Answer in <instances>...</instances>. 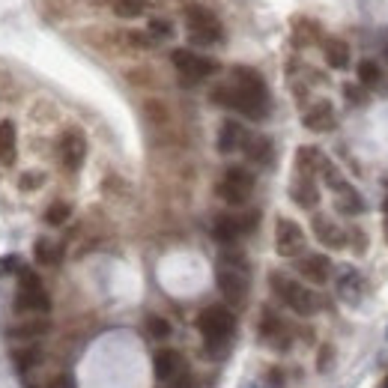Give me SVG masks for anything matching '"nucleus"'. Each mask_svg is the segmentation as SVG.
Wrapping results in <instances>:
<instances>
[{"instance_id":"obj_1","label":"nucleus","mask_w":388,"mask_h":388,"mask_svg":"<svg viewBox=\"0 0 388 388\" xmlns=\"http://www.w3.org/2000/svg\"><path fill=\"white\" fill-rule=\"evenodd\" d=\"M212 102L230 111L245 114L248 119H266L269 114V87L257 69L236 66L230 84L212 90Z\"/></svg>"},{"instance_id":"obj_2","label":"nucleus","mask_w":388,"mask_h":388,"mask_svg":"<svg viewBox=\"0 0 388 388\" xmlns=\"http://www.w3.org/2000/svg\"><path fill=\"white\" fill-rule=\"evenodd\" d=\"M215 284H218V293L224 296V302L230 305H245L248 290H251V272H248V263L245 257L236 251H227L221 254V260L215 266Z\"/></svg>"},{"instance_id":"obj_3","label":"nucleus","mask_w":388,"mask_h":388,"mask_svg":"<svg viewBox=\"0 0 388 388\" xmlns=\"http://www.w3.org/2000/svg\"><path fill=\"white\" fill-rule=\"evenodd\" d=\"M197 332L203 335L206 350H212V355H221L227 341H230L236 332V317L221 305L203 307L201 317H197Z\"/></svg>"},{"instance_id":"obj_4","label":"nucleus","mask_w":388,"mask_h":388,"mask_svg":"<svg viewBox=\"0 0 388 388\" xmlns=\"http://www.w3.org/2000/svg\"><path fill=\"white\" fill-rule=\"evenodd\" d=\"M269 284H272L275 296L281 298V302L290 307L293 314H298V317H314L317 307H320V298L307 290L305 284H298L296 278H287L281 272H272V275H269Z\"/></svg>"},{"instance_id":"obj_5","label":"nucleus","mask_w":388,"mask_h":388,"mask_svg":"<svg viewBox=\"0 0 388 388\" xmlns=\"http://www.w3.org/2000/svg\"><path fill=\"white\" fill-rule=\"evenodd\" d=\"M15 307L27 314H48L51 311V296L45 293L42 281L36 272L30 269H18V296H15Z\"/></svg>"},{"instance_id":"obj_6","label":"nucleus","mask_w":388,"mask_h":388,"mask_svg":"<svg viewBox=\"0 0 388 388\" xmlns=\"http://www.w3.org/2000/svg\"><path fill=\"white\" fill-rule=\"evenodd\" d=\"M185 27H188L192 42H197V45H215L224 36L221 22L206 6H185Z\"/></svg>"},{"instance_id":"obj_7","label":"nucleus","mask_w":388,"mask_h":388,"mask_svg":"<svg viewBox=\"0 0 388 388\" xmlns=\"http://www.w3.org/2000/svg\"><path fill=\"white\" fill-rule=\"evenodd\" d=\"M218 194H221L224 203L242 206L251 201V194H254V176L248 174L245 167H227L221 183H218Z\"/></svg>"},{"instance_id":"obj_8","label":"nucleus","mask_w":388,"mask_h":388,"mask_svg":"<svg viewBox=\"0 0 388 388\" xmlns=\"http://www.w3.org/2000/svg\"><path fill=\"white\" fill-rule=\"evenodd\" d=\"M171 63L179 75L185 78L188 84H197V81H206V78H212L218 72V63L209 57H201L194 51H188V48H176L171 54Z\"/></svg>"},{"instance_id":"obj_9","label":"nucleus","mask_w":388,"mask_h":388,"mask_svg":"<svg viewBox=\"0 0 388 388\" xmlns=\"http://www.w3.org/2000/svg\"><path fill=\"white\" fill-rule=\"evenodd\" d=\"M257 221H260V212H248V215H218L212 224V236L221 245H233L239 236L251 233Z\"/></svg>"},{"instance_id":"obj_10","label":"nucleus","mask_w":388,"mask_h":388,"mask_svg":"<svg viewBox=\"0 0 388 388\" xmlns=\"http://www.w3.org/2000/svg\"><path fill=\"white\" fill-rule=\"evenodd\" d=\"M275 251L281 257H298L305 251V230L293 218H278L275 221Z\"/></svg>"},{"instance_id":"obj_11","label":"nucleus","mask_w":388,"mask_h":388,"mask_svg":"<svg viewBox=\"0 0 388 388\" xmlns=\"http://www.w3.org/2000/svg\"><path fill=\"white\" fill-rule=\"evenodd\" d=\"M60 165L66 167L69 174H78L87 158V137L78 132V128H69V132H63V137H60Z\"/></svg>"},{"instance_id":"obj_12","label":"nucleus","mask_w":388,"mask_h":388,"mask_svg":"<svg viewBox=\"0 0 388 388\" xmlns=\"http://www.w3.org/2000/svg\"><path fill=\"white\" fill-rule=\"evenodd\" d=\"M296 272L311 284H326L328 275H332V260L326 254H305V257H298Z\"/></svg>"},{"instance_id":"obj_13","label":"nucleus","mask_w":388,"mask_h":388,"mask_svg":"<svg viewBox=\"0 0 388 388\" xmlns=\"http://www.w3.org/2000/svg\"><path fill=\"white\" fill-rule=\"evenodd\" d=\"M302 123H305V128H311V132H332V128L337 126V117H335L332 102H326V99L314 102L302 114Z\"/></svg>"},{"instance_id":"obj_14","label":"nucleus","mask_w":388,"mask_h":388,"mask_svg":"<svg viewBox=\"0 0 388 388\" xmlns=\"http://www.w3.org/2000/svg\"><path fill=\"white\" fill-rule=\"evenodd\" d=\"M248 132L242 128V123H236V119H224L221 128H218V153L221 155H230L236 149H242Z\"/></svg>"},{"instance_id":"obj_15","label":"nucleus","mask_w":388,"mask_h":388,"mask_svg":"<svg viewBox=\"0 0 388 388\" xmlns=\"http://www.w3.org/2000/svg\"><path fill=\"white\" fill-rule=\"evenodd\" d=\"M311 227H314V236L320 239V242L326 245V248H344L346 245V233L337 227L332 218H326V215H314V221H311Z\"/></svg>"},{"instance_id":"obj_16","label":"nucleus","mask_w":388,"mask_h":388,"mask_svg":"<svg viewBox=\"0 0 388 388\" xmlns=\"http://www.w3.org/2000/svg\"><path fill=\"white\" fill-rule=\"evenodd\" d=\"M242 149H245V155L251 158L254 165H260V167L272 165V158H275L272 141H269L266 135H248V137H245V144H242Z\"/></svg>"},{"instance_id":"obj_17","label":"nucleus","mask_w":388,"mask_h":388,"mask_svg":"<svg viewBox=\"0 0 388 388\" xmlns=\"http://www.w3.org/2000/svg\"><path fill=\"white\" fill-rule=\"evenodd\" d=\"M18 158V128L12 119H3L0 123V165L12 167Z\"/></svg>"},{"instance_id":"obj_18","label":"nucleus","mask_w":388,"mask_h":388,"mask_svg":"<svg viewBox=\"0 0 388 388\" xmlns=\"http://www.w3.org/2000/svg\"><path fill=\"white\" fill-rule=\"evenodd\" d=\"M153 364H155L158 380L167 382V380H174V376L183 371V355H179L176 350H158L155 358H153Z\"/></svg>"},{"instance_id":"obj_19","label":"nucleus","mask_w":388,"mask_h":388,"mask_svg":"<svg viewBox=\"0 0 388 388\" xmlns=\"http://www.w3.org/2000/svg\"><path fill=\"white\" fill-rule=\"evenodd\" d=\"M323 153L317 146H298V153H296V171H298V176H307L311 179L317 171L323 167Z\"/></svg>"},{"instance_id":"obj_20","label":"nucleus","mask_w":388,"mask_h":388,"mask_svg":"<svg viewBox=\"0 0 388 388\" xmlns=\"http://www.w3.org/2000/svg\"><path fill=\"white\" fill-rule=\"evenodd\" d=\"M290 197L302 206V209H314L317 203H320V192H317V185H314V179H307V176H298L293 188H290Z\"/></svg>"},{"instance_id":"obj_21","label":"nucleus","mask_w":388,"mask_h":388,"mask_svg":"<svg viewBox=\"0 0 388 388\" xmlns=\"http://www.w3.org/2000/svg\"><path fill=\"white\" fill-rule=\"evenodd\" d=\"M335 206L344 215H362L364 212V197L355 192L353 185H344L341 192H335Z\"/></svg>"},{"instance_id":"obj_22","label":"nucleus","mask_w":388,"mask_h":388,"mask_svg":"<svg viewBox=\"0 0 388 388\" xmlns=\"http://www.w3.org/2000/svg\"><path fill=\"white\" fill-rule=\"evenodd\" d=\"M323 51H326V63L332 69H346L350 66V45H346L344 39H326Z\"/></svg>"},{"instance_id":"obj_23","label":"nucleus","mask_w":388,"mask_h":388,"mask_svg":"<svg viewBox=\"0 0 388 388\" xmlns=\"http://www.w3.org/2000/svg\"><path fill=\"white\" fill-rule=\"evenodd\" d=\"M12 341H36V337H45L48 335V323L45 320H27V323H18L6 332Z\"/></svg>"},{"instance_id":"obj_24","label":"nucleus","mask_w":388,"mask_h":388,"mask_svg":"<svg viewBox=\"0 0 388 388\" xmlns=\"http://www.w3.org/2000/svg\"><path fill=\"white\" fill-rule=\"evenodd\" d=\"M155 0H114L111 9L117 18H141L146 9H153Z\"/></svg>"},{"instance_id":"obj_25","label":"nucleus","mask_w":388,"mask_h":388,"mask_svg":"<svg viewBox=\"0 0 388 388\" xmlns=\"http://www.w3.org/2000/svg\"><path fill=\"white\" fill-rule=\"evenodd\" d=\"M337 293H341L346 302H358V298L364 296V284H362V275L358 272H346L344 278H341V284H337Z\"/></svg>"},{"instance_id":"obj_26","label":"nucleus","mask_w":388,"mask_h":388,"mask_svg":"<svg viewBox=\"0 0 388 388\" xmlns=\"http://www.w3.org/2000/svg\"><path fill=\"white\" fill-rule=\"evenodd\" d=\"M380 81H382V69L376 66V60H362V63H358V84L364 90H371Z\"/></svg>"},{"instance_id":"obj_27","label":"nucleus","mask_w":388,"mask_h":388,"mask_svg":"<svg viewBox=\"0 0 388 388\" xmlns=\"http://www.w3.org/2000/svg\"><path fill=\"white\" fill-rule=\"evenodd\" d=\"M69 218H72V206H69L66 201H57L45 209V224L48 227H63Z\"/></svg>"},{"instance_id":"obj_28","label":"nucleus","mask_w":388,"mask_h":388,"mask_svg":"<svg viewBox=\"0 0 388 388\" xmlns=\"http://www.w3.org/2000/svg\"><path fill=\"white\" fill-rule=\"evenodd\" d=\"M36 260L45 263V266H57L60 263V248L51 245L48 239H39L36 242Z\"/></svg>"},{"instance_id":"obj_29","label":"nucleus","mask_w":388,"mask_h":388,"mask_svg":"<svg viewBox=\"0 0 388 388\" xmlns=\"http://www.w3.org/2000/svg\"><path fill=\"white\" fill-rule=\"evenodd\" d=\"M146 332L155 337V341H165V337H171V323L165 320V317H146Z\"/></svg>"},{"instance_id":"obj_30","label":"nucleus","mask_w":388,"mask_h":388,"mask_svg":"<svg viewBox=\"0 0 388 388\" xmlns=\"http://www.w3.org/2000/svg\"><path fill=\"white\" fill-rule=\"evenodd\" d=\"M149 36H153V39L174 36V24L167 22V18H153V22H149Z\"/></svg>"},{"instance_id":"obj_31","label":"nucleus","mask_w":388,"mask_h":388,"mask_svg":"<svg viewBox=\"0 0 388 388\" xmlns=\"http://www.w3.org/2000/svg\"><path fill=\"white\" fill-rule=\"evenodd\" d=\"M39 358H42V353H39V350H22V353L15 355V362H18V367H22V371H27V367L36 364Z\"/></svg>"},{"instance_id":"obj_32","label":"nucleus","mask_w":388,"mask_h":388,"mask_svg":"<svg viewBox=\"0 0 388 388\" xmlns=\"http://www.w3.org/2000/svg\"><path fill=\"white\" fill-rule=\"evenodd\" d=\"M344 96L350 99V102H355V105H364V102H367V93H364V90H362V87H353V84L344 87Z\"/></svg>"},{"instance_id":"obj_33","label":"nucleus","mask_w":388,"mask_h":388,"mask_svg":"<svg viewBox=\"0 0 388 388\" xmlns=\"http://www.w3.org/2000/svg\"><path fill=\"white\" fill-rule=\"evenodd\" d=\"M22 263H18V257H0V278L9 275V272H18Z\"/></svg>"},{"instance_id":"obj_34","label":"nucleus","mask_w":388,"mask_h":388,"mask_svg":"<svg viewBox=\"0 0 388 388\" xmlns=\"http://www.w3.org/2000/svg\"><path fill=\"white\" fill-rule=\"evenodd\" d=\"M42 185V174H24L22 176V192H30V188Z\"/></svg>"},{"instance_id":"obj_35","label":"nucleus","mask_w":388,"mask_h":388,"mask_svg":"<svg viewBox=\"0 0 388 388\" xmlns=\"http://www.w3.org/2000/svg\"><path fill=\"white\" fill-rule=\"evenodd\" d=\"M48 388H75V380H72V376H57V380Z\"/></svg>"},{"instance_id":"obj_36","label":"nucleus","mask_w":388,"mask_h":388,"mask_svg":"<svg viewBox=\"0 0 388 388\" xmlns=\"http://www.w3.org/2000/svg\"><path fill=\"white\" fill-rule=\"evenodd\" d=\"M382 230H385V242H388V197L382 203Z\"/></svg>"},{"instance_id":"obj_37","label":"nucleus","mask_w":388,"mask_h":388,"mask_svg":"<svg viewBox=\"0 0 388 388\" xmlns=\"http://www.w3.org/2000/svg\"><path fill=\"white\" fill-rule=\"evenodd\" d=\"M382 388H388V376H385V382H382Z\"/></svg>"}]
</instances>
